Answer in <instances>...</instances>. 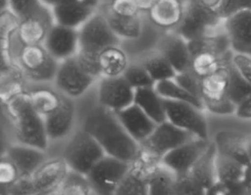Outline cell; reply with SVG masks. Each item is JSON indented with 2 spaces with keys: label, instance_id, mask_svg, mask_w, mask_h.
<instances>
[{
  "label": "cell",
  "instance_id": "obj_44",
  "mask_svg": "<svg viewBox=\"0 0 251 195\" xmlns=\"http://www.w3.org/2000/svg\"><path fill=\"white\" fill-rule=\"evenodd\" d=\"M206 195H247V193L242 183H240V184H232V183L216 181L207 190Z\"/></svg>",
  "mask_w": 251,
  "mask_h": 195
},
{
  "label": "cell",
  "instance_id": "obj_15",
  "mask_svg": "<svg viewBox=\"0 0 251 195\" xmlns=\"http://www.w3.org/2000/svg\"><path fill=\"white\" fill-rule=\"evenodd\" d=\"M159 162L160 160L146 152L142 148L140 156L130 164L115 195H148L150 174Z\"/></svg>",
  "mask_w": 251,
  "mask_h": 195
},
{
  "label": "cell",
  "instance_id": "obj_21",
  "mask_svg": "<svg viewBox=\"0 0 251 195\" xmlns=\"http://www.w3.org/2000/svg\"><path fill=\"white\" fill-rule=\"evenodd\" d=\"M4 155L16 166L21 177H30L49 159L45 150L17 142L6 148Z\"/></svg>",
  "mask_w": 251,
  "mask_h": 195
},
{
  "label": "cell",
  "instance_id": "obj_36",
  "mask_svg": "<svg viewBox=\"0 0 251 195\" xmlns=\"http://www.w3.org/2000/svg\"><path fill=\"white\" fill-rule=\"evenodd\" d=\"M155 89L163 100L186 102L205 110L202 101L196 96L192 95L190 91L182 87L180 84H178L175 78L156 83Z\"/></svg>",
  "mask_w": 251,
  "mask_h": 195
},
{
  "label": "cell",
  "instance_id": "obj_16",
  "mask_svg": "<svg viewBox=\"0 0 251 195\" xmlns=\"http://www.w3.org/2000/svg\"><path fill=\"white\" fill-rule=\"evenodd\" d=\"M53 25L51 8L43 4L34 14L20 20L16 40L19 45L43 44Z\"/></svg>",
  "mask_w": 251,
  "mask_h": 195
},
{
  "label": "cell",
  "instance_id": "obj_3",
  "mask_svg": "<svg viewBox=\"0 0 251 195\" xmlns=\"http://www.w3.org/2000/svg\"><path fill=\"white\" fill-rule=\"evenodd\" d=\"M105 155L104 149L98 141L81 127L71 135L62 157L70 171L85 178Z\"/></svg>",
  "mask_w": 251,
  "mask_h": 195
},
{
  "label": "cell",
  "instance_id": "obj_25",
  "mask_svg": "<svg viewBox=\"0 0 251 195\" xmlns=\"http://www.w3.org/2000/svg\"><path fill=\"white\" fill-rule=\"evenodd\" d=\"M105 15L110 27L121 41L134 42L142 38L145 32V16L121 17L112 14L105 7L100 9Z\"/></svg>",
  "mask_w": 251,
  "mask_h": 195
},
{
  "label": "cell",
  "instance_id": "obj_5",
  "mask_svg": "<svg viewBox=\"0 0 251 195\" xmlns=\"http://www.w3.org/2000/svg\"><path fill=\"white\" fill-rule=\"evenodd\" d=\"M233 64L200 80V98L205 110L216 115L235 114L236 105L229 95Z\"/></svg>",
  "mask_w": 251,
  "mask_h": 195
},
{
  "label": "cell",
  "instance_id": "obj_26",
  "mask_svg": "<svg viewBox=\"0 0 251 195\" xmlns=\"http://www.w3.org/2000/svg\"><path fill=\"white\" fill-rule=\"evenodd\" d=\"M234 52L221 54L212 51H200L192 56L190 70L197 77L204 78L232 64Z\"/></svg>",
  "mask_w": 251,
  "mask_h": 195
},
{
  "label": "cell",
  "instance_id": "obj_4",
  "mask_svg": "<svg viewBox=\"0 0 251 195\" xmlns=\"http://www.w3.org/2000/svg\"><path fill=\"white\" fill-rule=\"evenodd\" d=\"M16 60L23 75L38 84L53 83L60 65L44 44L19 45Z\"/></svg>",
  "mask_w": 251,
  "mask_h": 195
},
{
  "label": "cell",
  "instance_id": "obj_32",
  "mask_svg": "<svg viewBox=\"0 0 251 195\" xmlns=\"http://www.w3.org/2000/svg\"><path fill=\"white\" fill-rule=\"evenodd\" d=\"M191 2L222 21L243 9L251 8V0H191Z\"/></svg>",
  "mask_w": 251,
  "mask_h": 195
},
{
  "label": "cell",
  "instance_id": "obj_50",
  "mask_svg": "<svg viewBox=\"0 0 251 195\" xmlns=\"http://www.w3.org/2000/svg\"><path fill=\"white\" fill-rule=\"evenodd\" d=\"M242 185L247 193V195H251V163L248 164L245 167V173L242 181Z\"/></svg>",
  "mask_w": 251,
  "mask_h": 195
},
{
  "label": "cell",
  "instance_id": "obj_34",
  "mask_svg": "<svg viewBox=\"0 0 251 195\" xmlns=\"http://www.w3.org/2000/svg\"><path fill=\"white\" fill-rule=\"evenodd\" d=\"M176 179L175 173L159 162L150 174L148 195H175Z\"/></svg>",
  "mask_w": 251,
  "mask_h": 195
},
{
  "label": "cell",
  "instance_id": "obj_27",
  "mask_svg": "<svg viewBox=\"0 0 251 195\" xmlns=\"http://www.w3.org/2000/svg\"><path fill=\"white\" fill-rule=\"evenodd\" d=\"M130 62L128 53L121 47V44L109 47L98 55L100 77L122 76Z\"/></svg>",
  "mask_w": 251,
  "mask_h": 195
},
{
  "label": "cell",
  "instance_id": "obj_46",
  "mask_svg": "<svg viewBox=\"0 0 251 195\" xmlns=\"http://www.w3.org/2000/svg\"><path fill=\"white\" fill-rule=\"evenodd\" d=\"M235 115L240 119H251V94L237 105Z\"/></svg>",
  "mask_w": 251,
  "mask_h": 195
},
{
  "label": "cell",
  "instance_id": "obj_29",
  "mask_svg": "<svg viewBox=\"0 0 251 195\" xmlns=\"http://www.w3.org/2000/svg\"><path fill=\"white\" fill-rule=\"evenodd\" d=\"M134 104L157 124L166 120L164 100L159 96L155 86L135 89Z\"/></svg>",
  "mask_w": 251,
  "mask_h": 195
},
{
  "label": "cell",
  "instance_id": "obj_53",
  "mask_svg": "<svg viewBox=\"0 0 251 195\" xmlns=\"http://www.w3.org/2000/svg\"><path fill=\"white\" fill-rule=\"evenodd\" d=\"M97 1H98L100 4L102 1H104V0H97Z\"/></svg>",
  "mask_w": 251,
  "mask_h": 195
},
{
  "label": "cell",
  "instance_id": "obj_52",
  "mask_svg": "<svg viewBox=\"0 0 251 195\" xmlns=\"http://www.w3.org/2000/svg\"><path fill=\"white\" fill-rule=\"evenodd\" d=\"M246 149H247V153H248V157L251 163V136L246 138Z\"/></svg>",
  "mask_w": 251,
  "mask_h": 195
},
{
  "label": "cell",
  "instance_id": "obj_51",
  "mask_svg": "<svg viewBox=\"0 0 251 195\" xmlns=\"http://www.w3.org/2000/svg\"><path fill=\"white\" fill-rule=\"evenodd\" d=\"M41 195H67L66 193V189H65V185L59 189H56L52 192H50V193H47V194H41Z\"/></svg>",
  "mask_w": 251,
  "mask_h": 195
},
{
  "label": "cell",
  "instance_id": "obj_24",
  "mask_svg": "<svg viewBox=\"0 0 251 195\" xmlns=\"http://www.w3.org/2000/svg\"><path fill=\"white\" fill-rule=\"evenodd\" d=\"M50 8L55 24L77 30L80 29L99 10V7L95 5L80 1L66 2Z\"/></svg>",
  "mask_w": 251,
  "mask_h": 195
},
{
  "label": "cell",
  "instance_id": "obj_54",
  "mask_svg": "<svg viewBox=\"0 0 251 195\" xmlns=\"http://www.w3.org/2000/svg\"><path fill=\"white\" fill-rule=\"evenodd\" d=\"M182 1H185V2H190V0H182Z\"/></svg>",
  "mask_w": 251,
  "mask_h": 195
},
{
  "label": "cell",
  "instance_id": "obj_47",
  "mask_svg": "<svg viewBox=\"0 0 251 195\" xmlns=\"http://www.w3.org/2000/svg\"><path fill=\"white\" fill-rule=\"evenodd\" d=\"M41 1L49 7H52L54 5L66 3V2H72V1H80L84 3H88L91 5H95L97 7H100V3L97 1V0H41Z\"/></svg>",
  "mask_w": 251,
  "mask_h": 195
},
{
  "label": "cell",
  "instance_id": "obj_20",
  "mask_svg": "<svg viewBox=\"0 0 251 195\" xmlns=\"http://www.w3.org/2000/svg\"><path fill=\"white\" fill-rule=\"evenodd\" d=\"M188 3L182 0H159L154 8L145 17L158 30L175 31L185 17Z\"/></svg>",
  "mask_w": 251,
  "mask_h": 195
},
{
  "label": "cell",
  "instance_id": "obj_43",
  "mask_svg": "<svg viewBox=\"0 0 251 195\" xmlns=\"http://www.w3.org/2000/svg\"><path fill=\"white\" fill-rule=\"evenodd\" d=\"M176 82L180 84L182 87L186 88L188 91L197 98H200V78L197 77L191 70L176 73Z\"/></svg>",
  "mask_w": 251,
  "mask_h": 195
},
{
  "label": "cell",
  "instance_id": "obj_11",
  "mask_svg": "<svg viewBox=\"0 0 251 195\" xmlns=\"http://www.w3.org/2000/svg\"><path fill=\"white\" fill-rule=\"evenodd\" d=\"M135 89L125 77H100L98 80V104L113 112H119L134 103Z\"/></svg>",
  "mask_w": 251,
  "mask_h": 195
},
{
  "label": "cell",
  "instance_id": "obj_17",
  "mask_svg": "<svg viewBox=\"0 0 251 195\" xmlns=\"http://www.w3.org/2000/svg\"><path fill=\"white\" fill-rule=\"evenodd\" d=\"M155 49L165 56L176 73L190 70L192 53L189 42L176 32H165L157 39Z\"/></svg>",
  "mask_w": 251,
  "mask_h": 195
},
{
  "label": "cell",
  "instance_id": "obj_42",
  "mask_svg": "<svg viewBox=\"0 0 251 195\" xmlns=\"http://www.w3.org/2000/svg\"><path fill=\"white\" fill-rule=\"evenodd\" d=\"M19 170L16 166L10 160L3 155L1 163H0V181H1V188L10 186L20 178Z\"/></svg>",
  "mask_w": 251,
  "mask_h": 195
},
{
  "label": "cell",
  "instance_id": "obj_30",
  "mask_svg": "<svg viewBox=\"0 0 251 195\" xmlns=\"http://www.w3.org/2000/svg\"><path fill=\"white\" fill-rule=\"evenodd\" d=\"M139 61L143 64L155 84L167 79H174L176 75L174 67L171 66L165 56L155 48L143 53L142 58Z\"/></svg>",
  "mask_w": 251,
  "mask_h": 195
},
{
  "label": "cell",
  "instance_id": "obj_41",
  "mask_svg": "<svg viewBox=\"0 0 251 195\" xmlns=\"http://www.w3.org/2000/svg\"><path fill=\"white\" fill-rule=\"evenodd\" d=\"M105 8L112 14L121 17H136L142 15L135 0H110Z\"/></svg>",
  "mask_w": 251,
  "mask_h": 195
},
{
  "label": "cell",
  "instance_id": "obj_1",
  "mask_svg": "<svg viewBox=\"0 0 251 195\" xmlns=\"http://www.w3.org/2000/svg\"><path fill=\"white\" fill-rule=\"evenodd\" d=\"M81 127L95 138L107 155L131 164L141 154V145L125 131L115 112L99 105L86 114Z\"/></svg>",
  "mask_w": 251,
  "mask_h": 195
},
{
  "label": "cell",
  "instance_id": "obj_12",
  "mask_svg": "<svg viewBox=\"0 0 251 195\" xmlns=\"http://www.w3.org/2000/svg\"><path fill=\"white\" fill-rule=\"evenodd\" d=\"M63 157L49 158L33 175L27 177L30 195H41L63 187L69 175Z\"/></svg>",
  "mask_w": 251,
  "mask_h": 195
},
{
  "label": "cell",
  "instance_id": "obj_6",
  "mask_svg": "<svg viewBox=\"0 0 251 195\" xmlns=\"http://www.w3.org/2000/svg\"><path fill=\"white\" fill-rule=\"evenodd\" d=\"M98 80L75 56L60 63L52 84L63 96L74 101L84 96Z\"/></svg>",
  "mask_w": 251,
  "mask_h": 195
},
{
  "label": "cell",
  "instance_id": "obj_35",
  "mask_svg": "<svg viewBox=\"0 0 251 195\" xmlns=\"http://www.w3.org/2000/svg\"><path fill=\"white\" fill-rule=\"evenodd\" d=\"M218 150V149H216ZM216 178L218 181L232 184H240L243 181L246 166L238 160L221 154H216Z\"/></svg>",
  "mask_w": 251,
  "mask_h": 195
},
{
  "label": "cell",
  "instance_id": "obj_8",
  "mask_svg": "<svg viewBox=\"0 0 251 195\" xmlns=\"http://www.w3.org/2000/svg\"><path fill=\"white\" fill-rule=\"evenodd\" d=\"M130 164L105 155L85 177L89 188L97 195H115Z\"/></svg>",
  "mask_w": 251,
  "mask_h": 195
},
{
  "label": "cell",
  "instance_id": "obj_48",
  "mask_svg": "<svg viewBox=\"0 0 251 195\" xmlns=\"http://www.w3.org/2000/svg\"><path fill=\"white\" fill-rule=\"evenodd\" d=\"M141 14L147 16L154 8L159 0H135Z\"/></svg>",
  "mask_w": 251,
  "mask_h": 195
},
{
  "label": "cell",
  "instance_id": "obj_22",
  "mask_svg": "<svg viewBox=\"0 0 251 195\" xmlns=\"http://www.w3.org/2000/svg\"><path fill=\"white\" fill-rule=\"evenodd\" d=\"M116 115L125 131L140 145L151 136L157 125V123L134 103L125 109L116 112Z\"/></svg>",
  "mask_w": 251,
  "mask_h": 195
},
{
  "label": "cell",
  "instance_id": "obj_13",
  "mask_svg": "<svg viewBox=\"0 0 251 195\" xmlns=\"http://www.w3.org/2000/svg\"><path fill=\"white\" fill-rule=\"evenodd\" d=\"M192 138L194 136L190 133L182 131L168 120H165L156 125L151 136L141 144V147L146 152L160 160L167 152L186 143Z\"/></svg>",
  "mask_w": 251,
  "mask_h": 195
},
{
  "label": "cell",
  "instance_id": "obj_33",
  "mask_svg": "<svg viewBox=\"0 0 251 195\" xmlns=\"http://www.w3.org/2000/svg\"><path fill=\"white\" fill-rule=\"evenodd\" d=\"M216 154H218V150H216L214 143L211 142L206 152L200 157L198 162L188 171L191 176L198 180L207 190L218 181L215 166Z\"/></svg>",
  "mask_w": 251,
  "mask_h": 195
},
{
  "label": "cell",
  "instance_id": "obj_2",
  "mask_svg": "<svg viewBox=\"0 0 251 195\" xmlns=\"http://www.w3.org/2000/svg\"><path fill=\"white\" fill-rule=\"evenodd\" d=\"M6 108L13 121L16 142L47 151L50 139L44 118L34 108L29 90L19 89L9 95Z\"/></svg>",
  "mask_w": 251,
  "mask_h": 195
},
{
  "label": "cell",
  "instance_id": "obj_18",
  "mask_svg": "<svg viewBox=\"0 0 251 195\" xmlns=\"http://www.w3.org/2000/svg\"><path fill=\"white\" fill-rule=\"evenodd\" d=\"M43 44L59 63L71 59L79 53L78 30L54 23Z\"/></svg>",
  "mask_w": 251,
  "mask_h": 195
},
{
  "label": "cell",
  "instance_id": "obj_14",
  "mask_svg": "<svg viewBox=\"0 0 251 195\" xmlns=\"http://www.w3.org/2000/svg\"><path fill=\"white\" fill-rule=\"evenodd\" d=\"M210 144L209 140L194 137L186 143L167 152L160 159V163L175 173L176 177L185 175L206 152Z\"/></svg>",
  "mask_w": 251,
  "mask_h": 195
},
{
  "label": "cell",
  "instance_id": "obj_31",
  "mask_svg": "<svg viewBox=\"0 0 251 195\" xmlns=\"http://www.w3.org/2000/svg\"><path fill=\"white\" fill-rule=\"evenodd\" d=\"M29 93L34 108L43 118L58 110L65 98L56 88L47 86H36L30 89Z\"/></svg>",
  "mask_w": 251,
  "mask_h": 195
},
{
  "label": "cell",
  "instance_id": "obj_39",
  "mask_svg": "<svg viewBox=\"0 0 251 195\" xmlns=\"http://www.w3.org/2000/svg\"><path fill=\"white\" fill-rule=\"evenodd\" d=\"M207 189L189 173L178 176L175 195H206Z\"/></svg>",
  "mask_w": 251,
  "mask_h": 195
},
{
  "label": "cell",
  "instance_id": "obj_10",
  "mask_svg": "<svg viewBox=\"0 0 251 195\" xmlns=\"http://www.w3.org/2000/svg\"><path fill=\"white\" fill-rule=\"evenodd\" d=\"M224 30L225 21L213 17L190 0L185 17L175 32L187 41H193L214 35Z\"/></svg>",
  "mask_w": 251,
  "mask_h": 195
},
{
  "label": "cell",
  "instance_id": "obj_7",
  "mask_svg": "<svg viewBox=\"0 0 251 195\" xmlns=\"http://www.w3.org/2000/svg\"><path fill=\"white\" fill-rule=\"evenodd\" d=\"M79 53L95 56L113 45L121 44V40L113 32L109 23L99 8L85 24L78 30Z\"/></svg>",
  "mask_w": 251,
  "mask_h": 195
},
{
  "label": "cell",
  "instance_id": "obj_45",
  "mask_svg": "<svg viewBox=\"0 0 251 195\" xmlns=\"http://www.w3.org/2000/svg\"><path fill=\"white\" fill-rule=\"evenodd\" d=\"M232 64L238 73L251 85V56L234 53Z\"/></svg>",
  "mask_w": 251,
  "mask_h": 195
},
{
  "label": "cell",
  "instance_id": "obj_28",
  "mask_svg": "<svg viewBox=\"0 0 251 195\" xmlns=\"http://www.w3.org/2000/svg\"><path fill=\"white\" fill-rule=\"evenodd\" d=\"M213 143L219 153L230 156L245 166L250 164L246 149V138L242 135L223 131L216 134Z\"/></svg>",
  "mask_w": 251,
  "mask_h": 195
},
{
  "label": "cell",
  "instance_id": "obj_9",
  "mask_svg": "<svg viewBox=\"0 0 251 195\" xmlns=\"http://www.w3.org/2000/svg\"><path fill=\"white\" fill-rule=\"evenodd\" d=\"M166 120L194 137L208 139V123L203 109L186 102L164 100Z\"/></svg>",
  "mask_w": 251,
  "mask_h": 195
},
{
  "label": "cell",
  "instance_id": "obj_23",
  "mask_svg": "<svg viewBox=\"0 0 251 195\" xmlns=\"http://www.w3.org/2000/svg\"><path fill=\"white\" fill-rule=\"evenodd\" d=\"M76 118L73 100L65 97L61 107L50 115L44 117L45 129L50 141H60L70 136Z\"/></svg>",
  "mask_w": 251,
  "mask_h": 195
},
{
  "label": "cell",
  "instance_id": "obj_38",
  "mask_svg": "<svg viewBox=\"0 0 251 195\" xmlns=\"http://www.w3.org/2000/svg\"><path fill=\"white\" fill-rule=\"evenodd\" d=\"M251 94V85L246 80L238 73V71L232 66L231 74H230V87L229 95L231 101L237 105L241 103L245 98Z\"/></svg>",
  "mask_w": 251,
  "mask_h": 195
},
{
  "label": "cell",
  "instance_id": "obj_37",
  "mask_svg": "<svg viewBox=\"0 0 251 195\" xmlns=\"http://www.w3.org/2000/svg\"><path fill=\"white\" fill-rule=\"evenodd\" d=\"M123 76L134 89L155 86V82L140 61H131Z\"/></svg>",
  "mask_w": 251,
  "mask_h": 195
},
{
  "label": "cell",
  "instance_id": "obj_40",
  "mask_svg": "<svg viewBox=\"0 0 251 195\" xmlns=\"http://www.w3.org/2000/svg\"><path fill=\"white\" fill-rule=\"evenodd\" d=\"M43 4L41 0H9L8 9L22 20L35 13Z\"/></svg>",
  "mask_w": 251,
  "mask_h": 195
},
{
  "label": "cell",
  "instance_id": "obj_19",
  "mask_svg": "<svg viewBox=\"0 0 251 195\" xmlns=\"http://www.w3.org/2000/svg\"><path fill=\"white\" fill-rule=\"evenodd\" d=\"M225 31L234 53L251 56V8L243 9L226 19Z\"/></svg>",
  "mask_w": 251,
  "mask_h": 195
},
{
  "label": "cell",
  "instance_id": "obj_49",
  "mask_svg": "<svg viewBox=\"0 0 251 195\" xmlns=\"http://www.w3.org/2000/svg\"><path fill=\"white\" fill-rule=\"evenodd\" d=\"M65 189L67 195H89L87 188L78 184H72L69 186L65 185Z\"/></svg>",
  "mask_w": 251,
  "mask_h": 195
}]
</instances>
